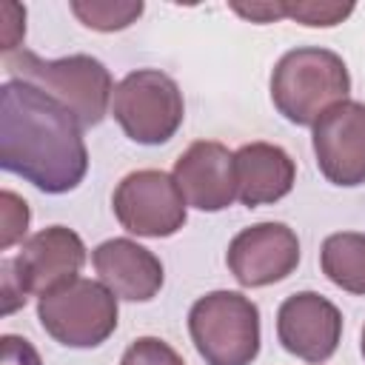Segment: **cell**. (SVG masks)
<instances>
[{
  "label": "cell",
  "instance_id": "obj_1",
  "mask_svg": "<svg viewBox=\"0 0 365 365\" xmlns=\"http://www.w3.org/2000/svg\"><path fill=\"white\" fill-rule=\"evenodd\" d=\"M0 165L43 194L74 191L88 171L77 117L26 80L0 86Z\"/></svg>",
  "mask_w": 365,
  "mask_h": 365
},
{
  "label": "cell",
  "instance_id": "obj_2",
  "mask_svg": "<svg viewBox=\"0 0 365 365\" xmlns=\"http://www.w3.org/2000/svg\"><path fill=\"white\" fill-rule=\"evenodd\" d=\"M348 91L345 60L322 46H297L271 71V103L294 125H314L328 108L345 103Z\"/></svg>",
  "mask_w": 365,
  "mask_h": 365
},
{
  "label": "cell",
  "instance_id": "obj_3",
  "mask_svg": "<svg viewBox=\"0 0 365 365\" xmlns=\"http://www.w3.org/2000/svg\"><path fill=\"white\" fill-rule=\"evenodd\" d=\"M6 68L11 80H26L63 103L83 128H94L106 120L117 88L111 71L91 54L43 60L34 51H17L6 57Z\"/></svg>",
  "mask_w": 365,
  "mask_h": 365
},
{
  "label": "cell",
  "instance_id": "obj_4",
  "mask_svg": "<svg viewBox=\"0 0 365 365\" xmlns=\"http://www.w3.org/2000/svg\"><path fill=\"white\" fill-rule=\"evenodd\" d=\"M86 242L66 225H48L23 240L14 257H3V314H14L29 297H46L80 277Z\"/></svg>",
  "mask_w": 365,
  "mask_h": 365
},
{
  "label": "cell",
  "instance_id": "obj_5",
  "mask_svg": "<svg viewBox=\"0 0 365 365\" xmlns=\"http://www.w3.org/2000/svg\"><path fill=\"white\" fill-rule=\"evenodd\" d=\"M188 334L205 365H251L259 354V308L240 291H211L191 305Z\"/></svg>",
  "mask_w": 365,
  "mask_h": 365
},
{
  "label": "cell",
  "instance_id": "obj_6",
  "mask_svg": "<svg viewBox=\"0 0 365 365\" xmlns=\"http://www.w3.org/2000/svg\"><path fill=\"white\" fill-rule=\"evenodd\" d=\"M111 114L131 143L163 145L180 131L185 103L174 77L160 68H137L117 83Z\"/></svg>",
  "mask_w": 365,
  "mask_h": 365
},
{
  "label": "cell",
  "instance_id": "obj_7",
  "mask_svg": "<svg viewBox=\"0 0 365 365\" xmlns=\"http://www.w3.org/2000/svg\"><path fill=\"white\" fill-rule=\"evenodd\" d=\"M117 297L94 279L77 277L37 299L43 331L66 348H97L117 331Z\"/></svg>",
  "mask_w": 365,
  "mask_h": 365
},
{
  "label": "cell",
  "instance_id": "obj_8",
  "mask_svg": "<svg viewBox=\"0 0 365 365\" xmlns=\"http://www.w3.org/2000/svg\"><path fill=\"white\" fill-rule=\"evenodd\" d=\"M111 208L128 234L148 240L174 237L188 217L182 191L177 188L174 177L160 168H140L125 174L111 194Z\"/></svg>",
  "mask_w": 365,
  "mask_h": 365
},
{
  "label": "cell",
  "instance_id": "obj_9",
  "mask_svg": "<svg viewBox=\"0 0 365 365\" xmlns=\"http://www.w3.org/2000/svg\"><path fill=\"white\" fill-rule=\"evenodd\" d=\"M225 265L242 288H265L282 282L299 265L297 231L285 222L248 225L228 242Z\"/></svg>",
  "mask_w": 365,
  "mask_h": 365
},
{
  "label": "cell",
  "instance_id": "obj_10",
  "mask_svg": "<svg viewBox=\"0 0 365 365\" xmlns=\"http://www.w3.org/2000/svg\"><path fill=\"white\" fill-rule=\"evenodd\" d=\"M311 143L319 174L339 185L356 188L365 182V103L345 100L328 108L314 125Z\"/></svg>",
  "mask_w": 365,
  "mask_h": 365
},
{
  "label": "cell",
  "instance_id": "obj_11",
  "mask_svg": "<svg viewBox=\"0 0 365 365\" xmlns=\"http://www.w3.org/2000/svg\"><path fill=\"white\" fill-rule=\"evenodd\" d=\"M277 339L279 345L302 362H328L342 339L339 308L317 291H297L282 299L277 311Z\"/></svg>",
  "mask_w": 365,
  "mask_h": 365
},
{
  "label": "cell",
  "instance_id": "obj_12",
  "mask_svg": "<svg viewBox=\"0 0 365 365\" xmlns=\"http://www.w3.org/2000/svg\"><path fill=\"white\" fill-rule=\"evenodd\" d=\"M185 202L197 211H222L237 200L234 151L217 140L191 143L174 163L171 171Z\"/></svg>",
  "mask_w": 365,
  "mask_h": 365
},
{
  "label": "cell",
  "instance_id": "obj_13",
  "mask_svg": "<svg viewBox=\"0 0 365 365\" xmlns=\"http://www.w3.org/2000/svg\"><path fill=\"white\" fill-rule=\"evenodd\" d=\"M91 265L100 282L117 299L125 302H148L160 294L165 282L160 257L128 237H114L100 242L91 251Z\"/></svg>",
  "mask_w": 365,
  "mask_h": 365
},
{
  "label": "cell",
  "instance_id": "obj_14",
  "mask_svg": "<svg viewBox=\"0 0 365 365\" xmlns=\"http://www.w3.org/2000/svg\"><path fill=\"white\" fill-rule=\"evenodd\" d=\"M237 200L245 208L274 205L291 194L297 182V165L282 145L274 143H245L234 151Z\"/></svg>",
  "mask_w": 365,
  "mask_h": 365
},
{
  "label": "cell",
  "instance_id": "obj_15",
  "mask_svg": "<svg viewBox=\"0 0 365 365\" xmlns=\"http://www.w3.org/2000/svg\"><path fill=\"white\" fill-rule=\"evenodd\" d=\"M319 268L336 288L365 297V234L359 231L328 234L319 248Z\"/></svg>",
  "mask_w": 365,
  "mask_h": 365
},
{
  "label": "cell",
  "instance_id": "obj_16",
  "mask_svg": "<svg viewBox=\"0 0 365 365\" xmlns=\"http://www.w3.org/2000/svg\"><path fill=\"white\" fill-rule=\"evenodd\" d=\"M68 9L86 29L108 34V31H123L131 23H137L145 6L140 0H71Z\"/></svg>",
  "mask_w": 365,
  "mask_h": 365
},
{
  "label": "cell",
  "instance_id": "obj_17",
  "mask_svg": "<svg viewBox=\"0 0 365 365\" xmlns=\"http://www.w3.org/2000/svg\"><path fill=\"white\" fill-rule=\"evenodd\" d=\"M354 11V3L339 0H285V17L311 29H331Z\"/></svg>",
  "mask_w": 365,
  "mask_h": 365
},
{
  "label": "cell",
  "instance_id": "obj_18",
  "mask_svg": "<svg viewBox=\"0 0 365 365\" xmlns=\"http://www.w3.org/2000/svg\"><path fill=\"white\" fill-rule=\"evenodd\" d=\"M120 365H185V359L160 336H137L123 351Z\"/></svg>",
  "mask_w": 365,
  "mask_h": 365
},
{
  "label": "cell",
  "instance_id": "obj_19",
  "mask_svg": "<svg viewBox=\"0 0 365 365\" xmlns=\"http://www.w3.org/2000/svg\"><path fill=\"white\" fill-rule=\"evenodd\" d=\"M0 205H3V237H0V248L9 251L11 245L23 242V237L29 231L31 211H29V202L20 194L9 191V188L0 191Z\"/></svg>",
  "mask_w": 365,
  "mask_h": 365
},
{
  "label": "cell",
  "instance_id": "obj_20",
  "mask_svg": "<svg viewBox=\"0 0 365 365\" xmlns=\"http://www.w3.org/2000/svg\"><path fill=\"white\" fill-rule=\"evenodd\" d=\"M0 365H43L37 348L17 334H3L0 336Z\"/></svg>",
  "mask_w": 365,
  "mask_h": 365
},
{
  "label": "cell",
  "instance_id": "obj_21",
  "mask_svg": "<svg viewBox=\"0 0 365 365\" xmlns=\"http://www.w3.org/2000/svg\"><path fill=\"white\" fill-rule=\"evenodd\" d=\"M26 37V9L17 3H3V46L0 51L11 57V51L23 43Z\"/></svg>",
  "mask_w": 365,
  "mask_h": 365
},
{
  "label": "cell",
  "instance_id": "obj_22",
  "mask_svg": "<svg viewBox=\"0 0 365 365\" xmlns=\"http://www.w3.org/2000/svg\"><path fill=\"white\" fill-rule=\"evenodd\" d=\"M231 11L251 23H274L285 20V0H257V3H231Z\"/></svg>",
  "mask_w": 365,
  "mask_h": 365
},
{
  "label": "cell",
  "instance_id": "obj_23",
  "mask_svg": "<svg viewBox=\"0 0 365 365\" xmlns=\"http://www.w3.org/2000/svg\"><path fill=\"white\" fill-rule=\"evenodd\" d=\"M359 351H362V356H365V325H362V339H359Z\"/></svg>",
  "mask_w": 365,
  "mask_h": 365
}]
</instances>
